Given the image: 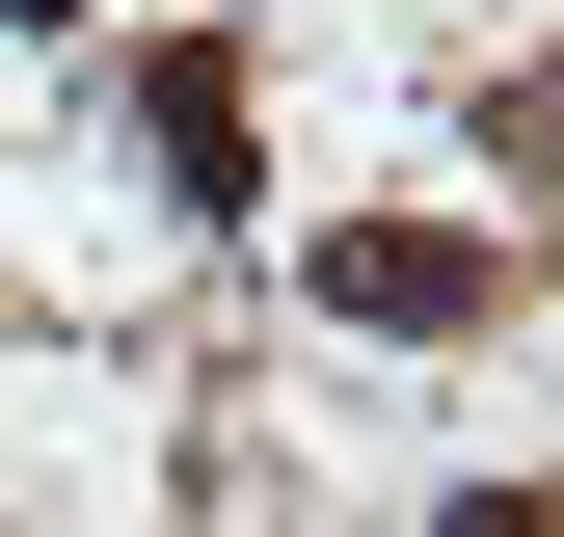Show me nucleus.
I'll use <instances>...</instances> for the list:
<instances>
[{"mask_svg": "<svg viewBox=\"0 0 564 537\" xmlns=\"http://www.w3.org/2000/svg\"><path fill=\"white\" fill-rule=\"evenodd\" d=\"M484 296H511V242H431V216H377V242H323V322H403V350H457Z\"/></svg>", "mask_w": 564, "mask_h": 537, "instance_id": "f257e3e1", "label": "nucleus"}, {"mask_svg": "<svg viewBox=\"0 0 564 537\" xmlns=\"http://www.w3.org/2000/svg\"><path fill=\"white\" fill-rule=\"evenodd\" d=\"M134 134H162V188H188V216H242V54H216V28H162V54H134Z\"/></svg>", "mask_w": 564, "mask_h": 537, "instance_id": "f03ea898", "label": "nucleus"}]
</instances>
